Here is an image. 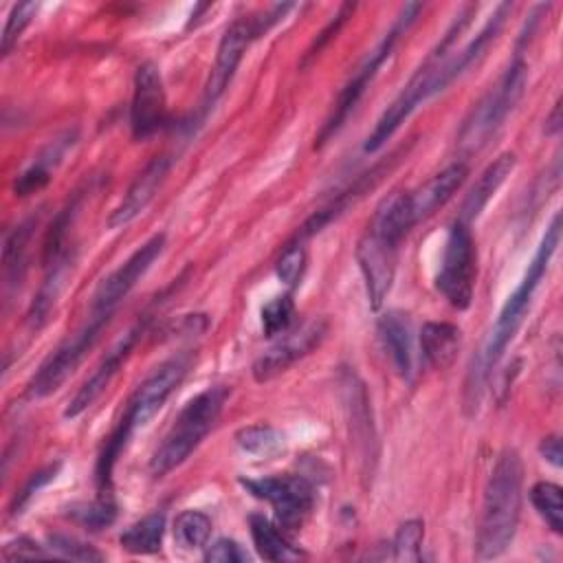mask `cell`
Wrapping results in <instances>:
<instances>
[{
    "label": "cell",
    "instance_id": "18",
    "mask_svg": "<svg viewBox=\"0 0 563 563\" xmlns=\"http://www.w3.org/2000/svg\"><path fill=\"white\" fill-rule=\"evenodd\" d=\"M172 167V158L169 156H156L152 158L145 169L132 180V185L128 187L125 196L121 198V202L110 211L108 216V227L110 229H119L130 224L134 218H139L147 205L156 198V194L161 191L167 174Z\"/></svg>",
    "mask_w": 563,
    "mask_h": 563
},
{
    "label": "cell",
    "instance_id": "39",
    "mask_svg": "<svg viewBox=\"0 0 563 563\" xmlns=\"http://www.w3.org/2000/svg\"><path fill=\"white\" fill-rule=\"evenodd\" d=\"M2 556L4 561H13V559H35V556H48V552H44L35 541L20 537L11 543H7L2 548Z\"/></svg>",
    "mask_w": 563,
    "mask_h": 563
},
{
    "label": "cell",
    "instance_id": "22",
    "mask_svg": "<svg viewBox=\"0 0 563 563\" xmlns=\"http://www.w3.org/2000/svg\"><path fill=\"white\" fill-rule=\"evenodd\" d=\"M73 264H75V251H70V249L62 251L59 255H55L53 260L46 262V277H44V282L31 303V310H29V323L33 328H40L48 319L59 292L66 286V279L70 277Z\"/></svg>",
    "mask_w": 563,
    "mask_h": 563
},
{
    "label": "cell",
    "instance_id": "41",
    "mask_svg": "<svg viewBox=\"0 0 563 563\" xmlns=\"http://www.w3.org/2000/svg\"><path fill=\"white\" fill-rule=\"evenodd\" d=\"M539 451H541L543 460H548L552 466H556V468L561 466V440H559V435L543 438Z\"/></svg>",
    "mask_w": 563,
    "mask_h": 563
},
{
    "label": "cell",
    "instance_id": "21",
    "mask_svg": "<svg viewBox=\"0 0 563 563\" xmlns=\"http://www.w3.org/2000/svg\"><path fill=\"white\" fill-rule=\"evenodd\" d=\"M378 332L396 372L409 380L413 374V330L409 317L400 310H389L380 317Z\"/></svg>",
    "mask_w": 563,
    "mask_h": 563
},
{
    "label": "cell",
    "instance_id": "34",
    "mask_svg": "<svg viewBox=\"0 0 563 563\" xmlns=\"http://www.w3.org/2000/svg\"><path fill=\"white\" fill-rule=\"evenodd\" d=\"M303 271H306V249L301 246V242H292L279 255L275 264V273L282 284H286L288 288H295L301 282Z\"/></svg>",
    "mask_w": 563,
    "mask_h": 563
},
{
    "label": "cell",
    "instance_id": "24",
    "mask_svg": "<svg viewBox=\"0 0 563 563\" xmlns=\"http://www.w3.org/2000/svg\"><path fill=\"white\" fill-rule=\"evenodd\" d=\"M249 526H251L253 543L262 559L284 563V561H297L303 556V552L290 545L286 537L264 515H251Z\"/></svg>",
    "mask_w": 563,
    "mask_h": 563
},
{
    "label": "cell",
    "instance_id": "17",
    "mask_svg": "<svg viewBox=\"0 0 563 563\" xmlns=\"http://www.w3.org/2000/svg\"><path fill=\"white\" fill-rule=\"evenodd\" d=\"M145 330V323H136L132 325L112 347L110 352L101 358V363L97 365V369L86 378V383L79 387V391L73 396V400L68 402V407L64 409V418H77L79 413H84L110 385V380L117 376V372L121 369V365L125 363V358L130 356V352L134 350L136 341L141 339Z\"/></svg>",
    "mask_w": 563,
    "mask_h": 563
},
{
    "label": "cell",
    "instance_id": "2",
    "mask_svg": "<svg viewBox=\"0 0 563 563\" xmlns=\"http://www.w3.org/2000/svg\"><path fill=\"white\" fill-rule=\"evenodd\" d=\"M559 240H561V213H554L550 227L545 229L541 242H539V249L532 257V262L528 264V271L523 275V279L519 282V286L515 288V292L506 299L490 334H488V341L482 350V356L477 361V369L473 367L471 369V378L473 383L468 385V391H475V400L479 396V389H482V378L488 369H493L497 365V361L501 358L504 350L508 347V343L512 341L515 332L519 330L521 321H523V314L534 297V290L539 286V282L543 279L545 271H548V264L559 246Z\"/></svg>",
    "mask_w": 563,
    "mask_h": 563
},
{
    "label": "cell",
    "instance_id": "32",
    "mask_svg": "<svg viewBox=\"0 0 563 563\" xmlns=\"http://www.w3.org/2000/svg\"><path fill=\"white\" fill-rule=\"evenodd\" d=\"M292 314H295V301H292L290 292L273 297L271 301H266L260 310L264 336L273 339V336L286 334L290 323H292Z\"/></svg>",
    "mask_w": 563,
    "mask_h": 563
},
{
    "label": "cell",
    "instance_id": "3",
    "mask_svg": "<svg viewBox=\"0 0 563 563\" xmlns=\"http://www.w3.org/2000/svg\"><path fill=\"white\" fill-rule=\"evenodd\" d=\"M229 398V389L224 385L207 387L198 396H194L178 413L163 442L154 451L150 460V473L154 477H163L180 466L205 440V435L213 429L216 420L222 413V407Z\"/></svg>",
    "mask_w": 563,
    "mask_h": 563
},
{
    "label": "cell",
    "instance_id": "4",
    "mask_svg": "<svg viewBox=\"0 0 563 563\" xmlns=\"http://www.w3.org/2000/svg\"><path fill=\"white\" fill-rule=\"evenodd\" d=\"M528 84V66L517 55L508 68L501 73L497 84L473 106L468 117L464 119V125L457 136V145L464 152H477L490 134L497 132V128L506 121V117L515 110L519 99L523 97Z\"/></svg>",
    "mask_w": 563,
    "mask_h": 563
},
{
    "label": "cell",
    "instance_id": "35",
    "mask_svg": "<svg viewBox=\"0 0 563 563\" xmlns=\"http://www.w3.org/2000/svg\"><path fill=\"white\" fill-rule=\"evenodd\" d=\"M37 2H18L13 4L9 18H7V24H4V31H2V55H9V51L13 48V44L20 40L22 31L31 24V20L35 18L37 13Z\"/></svg>",
    "mask_w": 563,
    "mask_h": 563
},
{
    "label": "cell",
    "instance_id": "6",
    "mask_svg": "<svg viewBox=\"0 0 563 563\" xmlns=\"http://www.w3.org/2000/svg\"><path fill=\"white\" fill-rule=\"evenodd\" d=\"M475 273L477 271H475L473 235L468 231V224H464L462 220H455L449 227L435 286L453 308L466 310L473 301Z\"/></svg>",
    "mask_w": 563,
    "mask_h": 563
},
{
    "label": "cell",
    "instance_id": "14",
    "mask_svg": "<svg viewBox=\"0 0 563 563\" xmlns=\"http://www.w3.org/2000/svg\"><path fill=\"white\" fill-rule=\"evenodd\" d=\"M255 29H253V20L251 18H240L233 20L227 31L220 37L218 44V53H216V62L211 66L209 79L205 84V103L211 106L216 103L224 90L229 88L249 44L255 40Z\"/></svg>",
    "mask_w": 563,
    "mask_h": 563
},
{
    "label": "cell",
    "instance_id": "28",
    "mask_svg": "<svg viewBox=\"0 0 563 563\" xmlns=\"http://www.w3.org/2000/svg\"><path fill=\"white\" fill-rule=\"evenodd\" d=\"M66 145L68 143H53L51 147H48V154H44V156H40L31 167H26L18 178H15V185H13V191H15V196H31V194H35V191H40L42 187H46L48 185V180H51V163L55 165L57 161H59V156L64 154V150H66Z\"/></svg>",
    "mask_w": 563,
    "mask_h": 563
},
{
    "label": "cell",
    "instance_id": "16",
    "mask_svg": "<svg viewBox=\"0 0 563 563\" xmlns=\"http://www.w3.org/2000/svg\"><path fill=\"white\" fill-rule=\"evenodd\" d=\"M343 387V402L347 411V427L354 449L363 462V473H372L376 460V433L372 424V409L365 385L358 380L354 372H343L341 378Z\"/></svg>",
    "mask_w": 563,
    "mask_h": 563
},
{
    "label": "cell",
    "instance_id": "9",
    "mask_svg": "<svg viewBox=\"0 0 563 563\" xmlns=\"http://www.w3.org/2000/svg\"><path fill=\"white\" fill-rule=\"evenodd\" d=\"M240 484L257 499L273 506L275 521L284 530H297L314 506V488L301 475H271L257 479H240Z\"/></svg>",
    "mask_w": 563,
    "mask_h": 563
},
{
    "label": "cell",
    "instance_id": "8",
    "mask_svg": "<svg viewBox=\"0 0 563 563\" xmlns=\"http://www.w3.org/2000/svg\"><path fill=\"white\" fill-rule=\"evenodd\" d=\"M194 354L178 352L172 358L163 361L132 394L128 409L119 424L132 435L136 429H143L165 405V400L174 394V389L183 383L191 367Z\"/></svg>",
    "mask_w": 563,
    "mask_h": 563
},
{
    "label": "cell",
    "instance_id": "5",
    "mask_svg": "<svg viewBox=\"0 0 563 563\" xmlns=\"http://www.w3.org/2000/svg\"><path fill=\"white\" fill-rule=\"evenodd\" d=\"M420 11H422V4H420V2H407V4L400 9V13H398L396 22L391 24V29L385 33V37L378 42V46L367 55V59L358 66V70L352 75V79L345 84V88L339 92V99H336V103H334L330 117L325 119V123H323V128H321V132H319L314 145H323L330 136H334V134L341 130V125H343L345 119L354 112L356 103L361 101V97L365 95L367 86L372 84L376 70H378V68L383 66V62L391 55L396 42L409 31V26L416 22V18H418Z\"/></svg>",
    "mask_w": 563,
    "mask_h": 563
},
{
    "label": "cell",
    "instance_id": "11",
    "mask_svg": "<svg viewBox=\"0 0 563 563\" xmlns=\"http://www.w3.org/2000/svg\"><path fill=\"white\" fill-rule=\"evenodd\" d=\"M325 332H328V321L321 317L306 321L301 328L292 332H286L271 350H266L253 363V378L257 383H266L284 374L292 363L310 354L323 341Z\"/></svg>",
    "mask_w": 563,
    "mask_h": 563
},
{
    "label": "cell",
    "instance_id": "12",
    "mask_svg": "<svg viewBox=\"0 0 563 563\" xmlns=\"http://www.w3.org/2000/svg\"><path fill=\"white\" fill-rule=\"evenodd\" d=\"M165 123V88L158 66L145 62L136 68L134 92L130 106L132 136L143 141L156 134Z\"/></svg>",
    "mask_w": 563,
    "mask_h": 563
},
{
    "label": "cell",
    "instance_id": "36",
    "mask_svg": "<svg viewBox=\"0 0 563 563\" xmlns=\"http://www.w3.org/2000/svg\"><path fill=\"white\" fill-rule=\"evenodd\" d=\"M48 548L51 554L64 556V559H75V561H103V554L99 550H95L92 545L68 537V534H48Z\"/></svg>",
    "mask_w": 563,
    "mask_h": 563
},
{
    "label": "cell",
    "instance_id": "19",
    "mask_svg": "<svg viewBox=\"0 0 563 563\" xmlns=\"http://www.w3.org/2000/svg\"><path fill=\"white\" fill-rule=\"evenodd\" d=\"M466 176H468V165L457 161L446 165L435 176H431L418 189L407 191V205L413 222H420L427 216H431L435 209H440L462 187Z\"/></svg>",
    "mask_w": 563,
    "mask_h": 563
},
{
    "label": "cell",
    "instance_id": "38",
    "mask_svg": "<svg viewBox=\"0 0 563 563\" xmlns=\"http://www.w3.org/2000/svg\"><path fill=\"white\" fill-rule=\"evenodd\" d=\"M352 11H354V4H350V2H345V4H341V9H339V13L328 22V26L317 35V40L312 42V46L308 48V53H306V59H310V57H314L336 33H339V29L345 24V20L352 15Z\"/></svg>",
    "mask_w": 563,
    "mask_h": 563
},
{
    "label": "cell",
    "instance_id": "26",
    "mask_svg": "<svg viewBox=\"0 0 563 563\" xmlns=\"http://www.w3.org/2000/svg\"><path fill=\"white\" fill-rule=\"evenodd\" d=\"M165 532V515L150 512L123 530L119 543L130 554H154L161 550Z\"/></svg>",
    "mask_w": 563,
    "mask_h": 563
},
{
    "label": "cell",
    "instance_id": "31",
    "mask_svg": "<svg viewBox=\"0 0 563 563\" xmlns=\"http://www.w3.org/2000/svg\"><path fill=\"white\" fill-rule=\"evenodd\" d=\"M424 539V523L420 519H409L398 526L391 541V559L405 563H418L422 559L420 548Z\"/></svg>",
    "mask_w": 563,
    "mask_h": 563
},
{
    "label": "cell",
    "instance_id": "15",
    "mask_svg": "<svg viewBox=\"0 0 563 563\" xmlns=\"http://www.w3.org/2000/svg\"><path fill=\"white\" fill-rule=\"evenodd\" d=\"M429 97H431V64H429V59H424V64L416 70V75L407 81V86L398 92V97L380 114L372 134L365 141L363 150L378 152L394 136V132L400 128V123H405V119Z\"/></svg>",
    "mask_w": 563,
    "mask_h": 563
},
{
    "label": "cell",
    "instance_id": "25",
    "mask_svg": "<svg viewBox=\"0 0 563 563\" xmlns=\"http://www.w3.org/2000/svg\"><path fill=\"white\" fill-rule=\"evenodd\" d=\"M35 222L26 220L11 229L4 235V246H2V271H4V286L15 288L26 271V253H29V242L33 233Z\"/></svg>",
    "mask_w": 563,
    "mask_h": 563
},
{
    "label": "cell",
    "instance_id": "23",
    "mask_svg": "<svg viewBox=\"0 0 563 563\" xmlns=\"http://www.w3.org/2000/svg\"><path fill=\"white\" fill-rule=\"evenodd\" d=\"M462 347V330L449 321H427L420 330V352L433 369H449Z\"/></svg>",
    "mask_w": 563,
    "mask_h": 563
},
{
    "label": "cell",
    "instance_id": "40",
    "mask_svg": "<svg viewBox=\"0 0 563 563\" xmlns=\"http://www.w3.org/2000/svg\"><path fill=\"white\" fill-rule=\"evenodd\" d=\"M57 468H59V464H55V466H48V468H44V471H37V473H33V477L24 484V488L18 493V497H15V501H13V512H15V508H20V506H24L26 504V499L35 493V490H40L46 482H51L53 477H55V473H57Z\"/></svg>",
    "mask_w": 563,
    "mask_h": 563
},
{
    "label": "cell",
    "instance_id": "13",
    "mask_svg": "<svg viewBox=\"0 0 563 563\" xmlns=\"http://www.w3.org/2000/svg\"><path fill=\"white\" fill-rule=\"evenodd\" d=\"M396 249L380 235H376L372 229L356 242V262L365 279V290L372 310H380L385 303L394 273H396Z\"/></svg>",
    "mask_w": 563,
    "mask_h": 563
},
{
    "label": "cell",
    "instance_id": "7",
    "mask_svg": "<svg viewBox=\"0 0 563 563\" xmlns=\"http://www.w3.org/2000/svg\"><path fill=\"white\" fill-rule=\"evenodd\" d=\"M112 314L90 312L86 323L70 334L35 372V376L29 383V396L31 398H46L53 391H57L66 378L79 367L88 350L97 343L101 330L108 325Z\"/></svg>",
    "mask_w": 563,
    "mask_h": 563
},
{
    "label": "cell",
    "instance_id": "30",
    "mask_svg": "<svg viewBox=\"0 0 563 563\" xmlns=\"http://www.w3.org/2000/svg\"><path fill=\"white\" fill-rule=\"evenodd\" d=\"M211 534V519L200 510H183L174 519V539L185 550H198L207 545Z\"/></svg>",
    "mask_w": 563,
    "mask_h": 563
},
{
    "label": "cell",
    "instance_id": "1",
    "mask_svg": "<svg viewBox=\"0 0 563 563\" xmlns=\"http://www.w3.org/2000/svg\"><path fill=\"white\" fill-rule=\"evenodd\" d=\"M523 497V462L515 449H504L484 488L475 556L486 561L504 554L515 539Z\"/></svg>",
    "mask_w": 563,
    "mask_h": 563
},
{
    "label": "cell",
    "instance_id": "29",
    "mask_svg": "<svg viewBox=\"0 0 563 563\" xmlns=\"http://www.w3.org/2000/svg\"><path fill=\"white\" fill-rule=\"evenodd\" d=\"M530 501L548 528L556 534L563 532V497L561 486L552 482H537L530 488Z\"/></svg>",
    "mask_w": 563,
    "mask_h": 563
},
{
    "label": "cell",
    "instance_id": "33",
    "mask_svg": "<svg viewBox=\"0 0 563 563\" xmlns=\"http://www.w3.org/2000/svg\"><path fill=\"white\" fill-rule=\"evenodd\" d=\"M68 515L88 530L108 528L117 519V506L108 499H99L92 504H77L68 508Z\"/></svg>",
    "mask_w": 563,
    "mask_h": 563
},
{
    "label": "cell",
    "instance_id": "42",
    "mask_svg": "<svg viewBox=\"0 0 563 563\" xmlns=\"http://www.w3.org/2000/svg\"><path fill=\"white\" fill-rule=\"evenodd\" d=\"M559 130H561V103L556 101L552 114H550L548 121H545V132H548V134H556Z\"/></svg>",
    "mask_w": 563,
    "mask_h": 563
},
{
    "label": "cell",
    "instance_id": "10",
    "mask_svg": "<svg viewBox=\"0 0 563 563\" xmlns=\"http://www.w3.org/2000/svg\"><path fill=\"white\" fill-rule=\"evenodd\" d=\"M163 249H165L163 233H156L145 244H141L117 271H112L106 279L99 282L90 301V312L114 314L117 306L130 295V290L139 284V279L150 271V266L156 262Z\"/></svg>",
    "mask_w": 563,
    "mask_h": 563
},
{
    "label": "cell",
    "instance_id": "27",
    "mask_svg": "<svg viewBox=\"0 0 563 563\" xmlns=\"http://www.w3.org/2000/svg\"><path fill=\"white\" fill-rule=\"evenodd\" d=\"M238 446L255 457H275L286 449V435L271 424H251L235 433Z\"/></svg>",
    "mask_w": 563,
    "mask_h": 563
},
{
    "label": "cell",
    "instance_id": "37",
    "mask_svg": "<svg viewBox=\"0 0 563 563\" xmlns=\"http://www.w3.org/2000/svg\"><path fill=\"white\" fill-rule=\"evenodd\" d=\"M205 561L209 563H246L249 554L242 550V545L233 539H218L213 545L207 548Z\"/></svg>",
    "mask_w": 563,
    "mask_h": 563
},
{
    "label": "cell",
    "instance_id": "20",
    "mask_svg": "<svg viewBox=\"0 0 563 563\" xmlns=\"http://www.w3.org/2000/svg\"><path fill=\"white\" fill-rule=\"evenodd\" d=\"M515 165H517V156L512 152H504L493 163H488L484 167V172L477 176V180L473 183V187L468 189V194L462 202L460 220L464 224L479 218V213L490 202V198L497 194V189L504 185V180L510 176Z\"/></svg>",
    "mask_w": 563,
    "mask_h": 563
}]
</instances>
